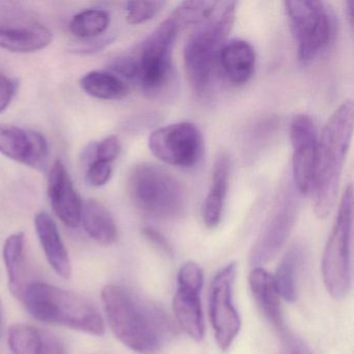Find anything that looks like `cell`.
Listing matches in <instances>:
<instances>
[{"label":"cell","mask_w":354,"mask_h":354,"mask_svg":"<svg viewBox=\"0 0 354 354\" xmlns=\"http://www.w3.org/2000/svg\"><path fill=\"white\" fill-rule=\"evenodd\" d=\"M48 196L55 214L67 227L80 225L84 203L61 160L55 161L51 167L48 176Z\"/></svg>","instance_id":"14"},{"label":"cell","mask_w":354,"mask_h":354,"mask_svg":"<svg viewBox=\"0 0 354 354\" xmlns=\"http://www.w3.org/2000/svg\"><path fill=\"white\" fill-rule=\"evenodd\" d=\"M17 91V82L0 73V113L5 111Z\"/></svg>","instance_id":"32"},{"label":"cell","mask_w":354,"mask_h":354,"mask_svg":"<svg viewBox=\"0 0 354 354\" xmlns=\"http://www.w3.org/2000/svg\"><path fill=\"white\" fill-rule=\"evenodd\" d=\"M0 153L37 171H44L48 165V142L32 129L0 124Z\"/></svg>","instance_id":"13"},{"label":"cell","mask_w":354,"mask_h":354,"mask_svg":"<svg viewBox=\"0 0 354 354\" xmlns=\"http://www.w3.org/2000/svg\"><path fill=\"white\" fill-rule=\"evenodd\" d=\"M218 64L225 78L233 86H244L254 75L256 53L250 43L241 39H233L223 46Z\"/></svg>","instance_id":"18"},{"label":"cell","mask_w":354,"mask_h":354,"mask_svg":"<svg viewBox=\"0 0 354 354\" xmlns=\"http://www.w3.org/2000/svg\"><path fill=\"white\" fill-rule=\"evenodd\" d=\"M295 41L298 59L308 63L318 57L330 42L333 18L322 1H285Z\"/></svg>","instance_id":"8"},{"label":"cell","mask_w":354,"mask_h":354,"mask_svg":"<svg viewBox=\"0 0 354 354\" xmlns=\"http://www.w3.org/2000/svg\"><path fill=\"white\" fill-rule=\"evenodd\" d=\"M173 306L182 329L194 341H202L205 335V322L201 290L178 286Z\"/></svg>","instance_id":"20"},{"label":"cell","mask_w":354,"mask_h":354,"mask_svg":"<svg viewBox=\"0 0 354 354\" xmlns=\"http://www.w3.org/2000/svg\"><path fill=\"white\" fill-rule=\"evenodd\" d=\"M26 308L43 322L61 325L92 335H102L105 324L99 310L88 299L48 283L32 281L21 297Z\"/></svg>","instance_id":"3"},{"label":"cell","mask_w":354,"mask_h":354,"mask_svg":"<svg viewBox=\"0 0 354 354\" xmlns=\"http://www.w3.org/2000/svg\"><path fill=\"white\" fill-rule=\"evenodd\" d=\"M182 26L169 16L140 45L133 59L131 82L145 92L156 95L165 90L171 75V53Z\"/></svg>","instance_id":"7"},{"label":"cell","mask_w":354,"mask_h":354,"mask_svg":"<svg viewBox=\"0 0 354 354\" xmlns=\"http://www.w3.org/2000/svg\"><path fill=\"white\" fill-rule=\"evenodd\" d=\"M82 90L100 100H119L129 93L123 80L107 71H92L80 78Z\"/></svg>","instance_id":"24"},{"label":"cell","mask_w":354,"mask_h":354,"mask_svg":"<svg viewBox=\"0 0 354 354\" xmlns=\"http://www.w3.org/2000/svg\"><path fill=\"white\" fill-rule=\"evenodd\" d=\"M149 149L156 158L167 165L192 167L202 157V133L189 122L171 124L151 133Z\"/></svg>","instance_id":"10"},{"label":"cell","mask_w":354,"mask_h":354,"mask_svg":"<svg viewBox=\"0 0 354 354\" xmlns=\"http://www.w3.org/2000/svg\"><path fill=\"white\" fill-rule=\"evenodd\" d=\"M122 150V144L117 136H111L93 145L88 150V157L91 161L100 160L111 163L119 157Z\"/></svg>","instance_id":"29"},{"label":"cell","mask_w":354,"mask_h":354,"mask_svg":"<svg viewBox=\"0 0 354 354\" xmlns=\"http://www.w3.org/2000/svg\"><path fill=\"white\" fill-rule=\"evenodd\" d=\"M142 234H144L145 237H146L151 243L154 244L156 248H158L159 250H162V252H167V254H171V252H173V248H171L169 240H167L160 232L155 230L154 227H144V229H142Z\"/></svg>","instance_id":"34"},{"label":"cell","mask_w":354,"mask_h":354,"mask_svg":"<svg viewBox=\"0 0 354 354\" xmlns=\"http://www.w3.org/2000/svg\"><path fill=\"white\" fill-rule=\"evenodd\" d=\"M113 173L111 163L104 161L93 160L86 171V181L91 186L101 187L109 181Z\"/></svg>","instance_id":"31"},{"label":"cell","mask_w":354,"mask_h":354,"mask_svg":"<svg viewBox=\"0 0 354 354\" xmlns=\"http://www.w3.org/2000/svg\"><path fill=\"white\" fill-rule=\"evenodd\" d=\"M293 157V180L299 194L306 196L312 192L316 165L318 136L314 122L306 115H296L290 126Z\"/></svg>","instance_id":"11"},{"label":"cell","mask_w":354,"mask_h":354,"mask_svg":"<svg viewBox=\"0 0 354 354\" xmlns=\"http://www.w3.org/2000/svg\"><path fill=\"white\" fill-rule=\"evenodd\" d=\"M354 106L345 101L329 118L317 147L312 192L314 212L325 218L337 202L342 171L353 136Z\"/></svg>","instance_id":"2"},{"label":"cell","mask_w":354,"mask_h":354,"mask_svg":"<svg viewBox=\"0 0 354 354\" xmlns=\"http://www.w3.org/2000/svg\"><path fill=\"white\" fill-rule=\"evenodd\" d=\"M177 281L179 287L192 288V289L202 291L203 285H204V272L196 263L187 262L180 268Z\"/></svg>","instance_id":"30"},{"label":"cell","mask_w":354,"mask_h":354,"mask_svg":"<svg viewBox=\"0 0 354 354\" xmlns=\"http://www.w3.org/2000/svg\"><path fill=\"white\" fill-rule=\"evenodd\" d=\"M215 1H185L182 3L173 13L174 19L177 20L182 28L192 24H200L205 21L216 8Z\"/></svg>","instance_id":"27"},{"label":"cell","mask_w":354,"mask_h":354,"mask_svg":"<svg viewBox=\"0 0 354 354\" xmlns=\"http://www.w3.org/2000/svg\"><path fill=\"white\" fill-rule=\"evenodd\" d=\"M302 252L300 248H294L286 254L277 267L274 279L279 296L286 301L294 302L297 298L296 277L301 260Z\"/></svg>","instance_id":"25"},{"label":"cell","mask_w":354,"mask_h":354,"mask_svg":"<svg viewBox=\"0 0 354 354\" xmlns=\"http://www.w3.org/2000/svg\"><path fill=\"white\" fill-rule=\"evenodd\" d=\"M80 223L86 234L101 245H111L119 238L113 215L98 201L88 200L84 203Z\"/></svg>","instance_id":"22"},{"label":"cell","mask_w":354,"mask_h":354,"mask_svg":"<svg viewBox=\"0 0 354 354\" xmlns=\"http://www.w3.org/2000/svg\"><path fill=\"white\" fill-rule=\"evenodd\" d=\"M230 173H231L230 156L225 152H221L215 159L210 189L203 205V221L209 229H215L221 223L225 196L229 188Z\"/></svg>","instance_id":"19"},{"label":"cell","mask_w":354,"mask_h":354,"mask_svg":"<svg viewBox=\"0 0 354 354\" xmlns=\"http://www.w3.org/2000/svg\"><path fill=\"white\" fill-rule=\"evenodd\" d=\"M8 344L13 354H67L65 344L57 335L24 323L10 327Z\"/></svg>","instance_id":"15"},{"label":"cell","mask_w":354,"mask_h":354,"mask_svg":"<svg viewBox=\"0 0 354 354\" xmlns=\"http://www.w3.org/2000/svg\"><path fill=\"white\" fill-rule=\"evenodd\" d=\"M237 264L232 262L218 270L211 283L209 315L217 345L227 351L241 329V319L234 304Z\"/></svg>","instance_id":"9"},{"label":"cell","mask_w":354,"mask_h":354,"mask_svg":"<svg viewBox=\"0 0 354 354\" xmlns=\"http://www.w3.org/2000/svg\"><path fill=\"white\" fill-rule=\"evenodd\" d=\"M165 1H129L126 6L128 24L138 26L149 21L165 7Z\"/></svg>","instance_id":"28"},{"label":"cell","mask_w":354,"mask_h":354,"mask_svg":"<svg viewBox=\"0 0 354 354\" xmlns=\"http://www.w3.org/2000/svg\"><path fill=\"white\" fill-rule=\"evenodd\" d=\"M35 227L49 265L59 277L70 279L72 275L71 261L53 217L46 212L38 213L35 217Z\"/></svg>","instance_id":"17"},{"label":"cell","mask_w":354,"mask_h":354,"mask_svg":"<svg viewBox=\"0 0 354 354\" xmlns=\"http://www.w3.org/2000/svg\"><path fill=\"white\" fill-rule=\"evenodd\" d=\"M53 32L42 26H0V48L15 53H32L53 42Z\"/></svg>","instance_id":"21"},{"label":"cell","mask_w":354,"mask_h":354,"mask_svg":"<svg viewBox=\"0 0 354 354\" xmlns=\"http://www.w3.org/2000/svg\"><path fill=\"white\" fill-rule=\"evenodd\" d=\"M128 192L136 208L149 216L179 218L185 213L187 198L179 180L154 163H140L132 169Z\"/></svg>","instance_id":"5"},{"label":"cell","mask_w":354,"mask_h":354,"mask_svg":"<svg viewBox=\"0 0 354 354\" xmlns=\"http://www.w3.org/2000/svg\"><path fill=\"white\" fill-rule=\"evenodd\" d=\"M101 297L109 326L124 345L140 354L160 349L169 324L158 308L122 286H105Z\"/></svg>","instance_id":"1"},{"label":"cell","mask_w":354,"mask_h":354,"mask_svg":"<svg viewBox=\"0 0 354 354\" xmlns=\"http://www.w3.org/2000/svg\"><path fill=\"white\" fill-rule=\"evenodd\" d=\"M111 18L103 10H86L72 18L70 30L80 40L100 37L109 28Z\"/></svg>","instance_id":"26"},{"label":"cell","mask_w":354,"mask_h":354,"mask_svg":"<svg viewBox=\"0 0 354 354\" xmlns=\"http://www.w3.org/2000/svg\"><path fill=\"white\" fill-rule=\"evenodd\" d=\"M248 283L254 300L265 318L272 324L283 339H287L290 335L283 322L279 300L281 296L272 275L265 269L256 267L250 273Z\"/></svg>","instance_id":"16"},{"label":"cell","mask_w":354,"mask_h":354,"mask_svg":"<svg viewBox=\"0 0 354 354\" xmlns=\"http://www.w3.org/2000/svg\"><path fill=\"white\" fill-rule=\"evenodd\" d=\"M109 43H111V39L109 37H96V38L78 41L74 43L70 49L75 53H92L104 48Z\"/></svg>","instance_id":"33"},{"label":"cell","mask_w":354,"mask_h":354,"mask_svg":"<svg viewBox=\"0 0 354 354\" xmlns=\"http://www.w3.org/2000/svg\"><path fill=\"white\" fill-rule=\"evenodd\" d=\"M352 223L353 189L349 185L342 196L322 258L323 281L327 292L335 299H343L351 288Z\"/></svg>","instance_id":"6"},{"label":"cell","mask_w":354,"mask_h":354,"mask_svg":"<svg viewBox=\"0 0 354 354\" xmlns=\"http://www.w3.org/2000/svg\"><path fill=\"white\" fill-rule=\"evenodd\" d=\"M296 213L297 205L291 196H283L277 202L252 246L250 252L252 265L259 267L277 256L293 229Z\"/></svg>","instance_id":"12"},{"label":"cell","mask_w":354,"mask_h":354,"mask_svg":"<svg viewBox=\"0 0 354 354\" xmlns=\"http://www.w3.org/2000/svg\"><path fill=\"white\" fill-rule=\"evenodd\" d=\"M3 256L10 290L20 300L24 290L30 283L26 281V237L24 233L13 234L8 237L3 245Z\"/></svg>","instance_id":"23"},{"label":"cell","mask_w":354,"mask_h":354,"mask_svg":"<svg viewBox=\"0 0 354 354\" xmlns=\"http://www.w3.org/2000/svg\"><path fill=\"white\" fill-rule=\"evenodd\" d=\"M286 341H287L288 345H289L291 354H313L310 348H308L306 344H304V342L295 339V337H292V335H289V337L286 339Z\"/></svg>","instance_id":"35"},{"label":"cell","mask_w":354,"mask_h":354,"mask_svg":"<svg viewBox=\"0 0 354 354\" xmlns=\"http://www.w3.org/2000/svg\"><path fill=\"white\" fill-rule=\"evenodd\" d=\"M235 14L234 1L217 3L213 13L198 24L186 42L184 69L188 82L198 94L204 93L210 84L219 55L233 28Z\"/></svg>","instance_id":"4"}]
</instances>
